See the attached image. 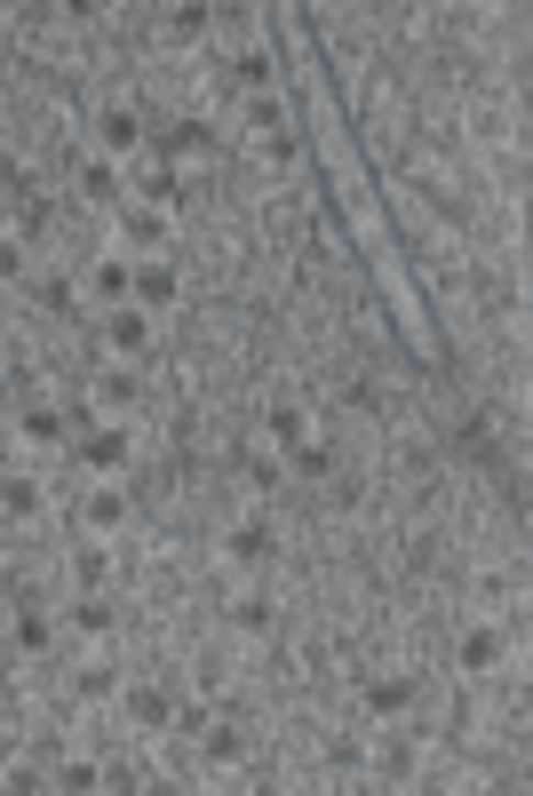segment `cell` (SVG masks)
Listing matches in <instances>:
<instances>
[{
  "label": "cell",
  "mask_w": 533,
  "mask_h": 796,
  "mask_svg": "<svg viewBox=\"0 0 533 796\" xmlns=\"http://www.w3.org/2000/svg\"><path fill=\"white\" fill-rule=\"evenodd\" d=\"M120 247H127V263H159V247H168V215L120 208Z\"/></svg>",
  "instance_id": "1"
},
{
  "label": "cell",
  "mask_w": 533,
  "mask_h": 796,
  "mask_svg": "<svg viewBox=\"0 0 533 796\" xmlns=\"http://www.w3.org/2000/svg\"><path fill=\"white\" fill-rule=\"evenodd\" d=\"M502 661H510V638H502V629H493V621H478V629H462V670H470V677H486V670H502Z\"/></svg>",
  "instance_id": "2"
},
{
  "label": "cell",
  "mask_w": 533,
  "mask_h": 796,
  "mask_svg": "<svg viewBox=\"0 0 533 796\" xmlns=\"http://www.w3.org/2000/svg\"><path fill=\"white\" fill-rule=\"evenodd\" d=\"M127 295H136V311H168L184 295V279L168 272V263H136V287H127Z\"/></svg>",
  "instance_id": "3"
},
{
  "label": "cell",
  "mask_w": 533,
  "mask_h": 796,
  "mask_svg": "<svg viewBox=\"0 0 533 796\" xmlns=\"http://www.w3.org/2000/svg\"><path fill=\"white\" fill-rule=\"evenodd\" d=\"M80 526H88V534H127V494L120 486H96L80 502Z\"/></svg>",
  "instance_id": "4"
},
{
  "label": "cell",
  "mask_w": 533,
  "mask_h": 796,
  "mask_svg": "<svg viewBox=\"0 0 533 796\" xmlns=\"http://www.w3.org/2000/svg\"><path fill=\"white\" fill-rule=\"evenodd\" d=\"M104 343H112L120 358H136V351H152V319H144L136 303H120V311L104 319Z\"/></svg>",
  "instance_id": "5"
},
{
  "label": "cell",
  "mask_w": 533,
  "mask_h": 796,
  "mask_svg": "<svg viewBox=\"0 0 533 796\" xmlns=\"http://www.w3.org/2000/svg\"><path fill=\"white\" fill-rule=\"evenodd\" d=\"M88 287H96V295H104V303L120 311V303H127V287H136V263H127V255H104V263H88Z\"/></svg>",
  "instance_id": "6"
},
{
  "label": "cell",
  "mask_w": 533,
  "mask_h": 796,
  "mask_svg": "<svg viewBox=\"0 0 533 796\" xmlns=\"http://www.w3.org/2000/svg\"><path fill=\"white\" fill-rule=\"evenodd\" d=\"M127 725H144V733H152V725H168V693H159V685H127Z\"/></svg>",
  "instance_id": "7"
},
{
  "label": "cell",
  "mask_w": 533,
  "mask_h": 796,
  "mask_svg": "<svg viewBox=\"0 0 533 796\" xmlns=\"http://www.w3.org/2000/svg\"><path fill=\"white\" fill-rule=\"evenodd\" d=\"M231 73H240V88H247V96H271L279 64H271V48H240V64H231Z\"/></svg>",
  "instance_id": "8"
},
{
  "label": "cell",
  "mask_w": 533,
  "mask_h": 796,
  "mask_svg": "<svg viewBox=\"0 0 533 796\" xmlns=\"http://www.w3.org/2000/svg\"><path fill=\"white\" fill-rule=\"evenodd\" d=\"M263 430H271L279 446H303V407H295V398H271V407H263Z\"/></svg>",
  "instance_id": "9"
},
{
  "label": "cell",
  "mask_w": 533,
  "mask_h": 796,
  "mask_svg": "<svg viewBox=\"0 0 533 796\" xmlns=\"http://www.w3.org/2000/svg\"><path fill=\"white\" fill-rule=\"evenodd\" d=\"M208 144H215V128H208V120H176L159 152H168V159H191V152H208Z\"/></svg>",
  "instance_id": "10"
},
{
  "label": "cell",
  "mask_w": 533,
  "mask_h": 796,
  "mask_svg": "<svg viewBox=\"0 0 533 796\" xmlns=\"http://www.w3.org/2000/svg\"><path fill=\"white\" fill-rule=\"evenodd\" d=\"M136 144H144V120H136V112H104V152H112V159H127Z\"/></svg>",
  "instance_id": "11"
},
{
  "label": "cell",
  "mask_w": 533,
  "mask_h": 796,
  "mask_svg": "<svg viewBox=\"0 0 533 796\" xmlns=\"http://www.w3.org/2000/svg\"><path fill=\"white\" fill-rule=\"evenodd\" d=\"M96 407H104V414H127V407H136V375H96Z\"/></svg>",
  "instance_id": "12"
},
{
  "label": "cell",
  "mask_w": 533,
  "mask_h": 796,
  "mask_svg": "<svg viewBox=\"0 0 533 796\" xmlns=\"http://www.w3.org/2000/svg\"><path fill=\"white\" fill-rule=\"evenodd\" d=\"M407 701H414V685H407V677H375V685H366V709H375V717H398Z\"/></svg>",
  "instance_id": "13"
},
{
  "label": "cell",
  "mask_w": 533,
  "mask_h": 796,
  "mask_svg": "<svg viewBox=\"0 0 533 796\" xmlns=\"http://www.w3.org/2000/svg\"><path fill=\"white\" fill-rule=\"evenodd\" d=\"M88 471H127V430H104V439H88Z\"/></svg>",
  "instance_id": "14"
},
{
  "label": "cell",
  "mask_w": 533,
  "mask_h": 796,
  "mask_svg": "<svg viewBox=\"0 0 533 796\" xmlns=\"http://www.w3.org/2000/svg\"><path fill=\"white\" fill-rule=\"evenodd\" d=\"M223 550L240 557V566H263V557H271V526H240V534H231Z\"/></svg>",
  "instance_id": "15"
},
{
  "label": "cell",
  "mask_w": 533,
  "mask_h": 796,
  "mask_svg": "<svg viewBox=\"0 0 533 796\" xmlns=\"http://www.w3.org/2000/svg\"><path fill=\"white\" fill-rule=\"evenodd\" d=\"M287 462H295V478H326V471H335V446H326V439H303Z\"/></svg>",
  "instance_id": "16"
},
{
  "label": "cell",
  "mask_w": 533,
  "mask_h": 796,
  "mask_svg": "<svg viewBox=\"0 0 533 796\" xmlns=\"http://www.w3.org/2000/svg\"><path fill=\"white\" fill-rule=\"evenodd\" d=\"M0 510H9V518H32V510H41V486H32V478H0Z\"/></svg>",
  "instance_id": "17"
},
{
  "label": "cell",
  "mask_w": 533,
  "mask_h": 796,
  "mask_svg": "<svg viewBox=\"0 0 533 796\" xmlns=\"http://www.w3.org/2000/svg\"><path fill=\"white\" fill-rule=\"evenodd\" d=\"M199 733H208V756H215V765L247 756V733H240V725H199Z\"/></svg>",
  "instance_id": "18"
},
{
  "label": "cell",
  "mask_w": 533,
  "mask_h": 796,
  "mask_svg": "<svg viewBox=\"0 0 533 796\" xmlns=\"http://www.w3.org/2000/svg\"><path fill=\"white\" fill-rule=\"evenodd\" d=\"M24 439H32V446H56V439H64V414H56V407H24Z\"/></svg>",
  "instance_id": "19"
},
{
  "label": "cell",
  "mask_w": 533,
  "mask_h": 796,
  "mask_svg": "<svg viewBox=\"0 0 533 796\" xmlns=\"http://www.w3.org/2000/svg\"><path fill=\"white\" fill-rule=\"evenodd\" d=\"M231 629H271V597H231Z\"/></svg>",
  "instance_id": "20"
},
{
  "label": "cell",
  "mask_w": 533,
  "mask_h": 796,
  "mask_svg": "<svg viewBox=\"0 0 533 796\" xmlns=\"http://www.w3.org/2000/svg\"><path fill=\"white\" fill-rule=\"evenodd\" d=\"M247 128H263V136H287V112H279V96H247Z\"/></svg>",
  "instance_id": "21"
},
{
  "label": "cell",
  "mask_w": 533,
  "mask_h": 796,
  "mask_svg": "<svg viewBox=\"0 0 533 796\" xmlns=\"http://www.w3.org/2000/svg\"><path fill=\"white\" fill-rule=\"evenodd\" d=\"M208 16H215V9H168V32H176V41H199Z\"/></svg>",
  "instance_id": "22"
},
{
  "label": "cell",
  "mask_w": 533,
  "mask_h": 796,
  "mask_svg": "<svg viewBox=\"0 0 533 796\" xmlns=\"http://www.w3.org/2000/svg\"><path fill=\"white\" fill-rule=\"evenodd\" d=\"M73 621L96 638V629H112V606H104V597H80V606H73Z\"/></svg>",
  "instance_id": "23"
},
{
  "label": "cell",
  "mask_w": 533,
  "mask_h": 796,
  "mask_svg": "<svg viewBox=\"0 0 533 796\" xmlns=\"http://www.w3.org/2000/svg\"><path fill=\"white\" fill-rule=\"evenodd\" d=\"M48 788H96V765H88V756H73V765H64Z\"/></svg>",
  "instance_id": "24"
},
{
  "label": "cell",
  "mask_w": 533,
  "mask_h": 796,
  "mask_svg": "<svg viewBox=\"0 0 533 796\" xmlns=\"http://www.w3.org/2000/svg\"><path fill=\"white\" fill-rule=\"evenodd\" d=\"M16 272H24V247H16V240H0V279H16Z\"/></svg>",
  "instance_id": "25"
},
{
  "label": "cell",
  "mask_w": 533,
  "mask_h": 796,
  "mask_svg": "<svg viewBox=\"0 0 533 796\" xmlns=\"http://www.w3.org/2000/svg\"><path fill=\"white\" fill-rule=\"evenodd\" d=\"M16 176H24V168H16V152H0V191H9Z\"/></svg>",
  "instance_id": "26"
}]
</instances>
